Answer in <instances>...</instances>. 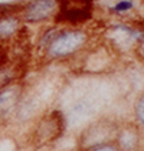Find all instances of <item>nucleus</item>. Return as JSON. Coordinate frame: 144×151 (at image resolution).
Returning a JSON list of instances; mask_svg holds the SVG:
<instances>
[{
    "instance_id": "nucleus-5",
    "label": "nucleus",
    "mask_w": 144,
    "mask_h": 151,
    "mask_svg": "<svg viewBox=\"0 0 144 151\" xmlns=\"http://www.w3.org/2000/svg\"><path fill=\"white\" fill-rule=\"evenodd\" d=\"M102 10L114 20L144 23V0H107Z\"/></svg>"
},
{
    "instance_id": "nucleus-3",
    "label": "nucleus",
    "mask_w": 144,
    "mask_h": 151,
    "mask_svg": "<svg viewBox=\"0 0 144 151\" xmlns=\"http://www.w3.org/2000/svg\"><path fill=\"white\" fill-rule=\"evenodd\" d=\"M59 9V0H26L19 6V16L23 24L42 26L55 23Z\"/></svg>"
},
{
    "instance_id": "nucleus-1",
    "label": "nucleus",
    "mask_w": 144,
    "mask_h": 151,
    "mask_svg": "<svg viewBox=\"0 0 144 151\" xmlns=\"http://www.w3.org/2000/svg\"><path fill=\"white\" fill-rule=\"evenodd\" d=\"M92 43V32L85 26H63L50 40L45 52L40 55L46 62L62 63L79 58Z\"/></svg>"
},
{
    "instance_id": "nucleus-4",
    "label": "nucleus",
    "mask_w": 144,
    "mask_h": 151,
    "mask_svg": "<svg viewBox=\"0 0 144 151\" xmlns=\"http://www.w3.org/2000/svg\"><path fill=\"white\" fill-rule=\"evenodd\" d=\"M66 128V118L59 109H52L37 118L33 125V141L39 145L55 142L62 137Z\"/></svg>"
},
{
    "instance_id": "nucleus-11",
    "label": "nucleus",
    "mask_w": 144,
    "mask_h": 151,
    "mask_svg": "<svg viewBox=\"0 0 144 151\" xmlns=\"http://www.w3.org/2000/svg\"><path fill=\"white\" fill-rule=\"evenodd\" d=\"M132 114H134V119L137 127L144 129V92L138 93L134 105H132Z\"/></svg>"
},
{
    "instance_id": "nucleus-9",
    "label": "nucleus",
    "mask_w": 144,
    "mask_h": 151,
    "mask_svg": "<svg viewBox=\"0 0 144 151\" xmlns=\"http://www.w3.org/2000/svg\"><path fill=\"white\" fill-rule=\"evenodd\" d=\"M114 142L120 147L121 151H140L141 139H140V131L137 125L125 124L117 127Z\"/></svg>"
},
{
    "instance_id": "nucleus-12",
    "label": "nucleus",
    "mask_w": 144,
    "mask_h": 151,
    "mask_svg": "<svg viewBox=\"0 0 144 151\" xmlns=\"http://www.w3.org/2000/svg\"><path fill=\"white\" fill-rule=\"evenodd\" d=\"M17 81V72L13 66H0V88H4Z\"/></svg>"
},
{
    "instance_id": "nucleus-6",
    "label": "nucleus",
    "mask_w": 144,
    "mask_h": 151,
    "mask_svg": "<svg viewBox=\"0 0 144 151\" xmlns=\"http://www.w3.org/2000/svg\"><path fill=\"white\" fill-rule=\"evenodd\" d=\"M23 92L24 86L19 81L0 88V128L14 119Z\"/></svg>"
},
{
    "instance_id": "nucleus-13",
    "label": "nucleus",
    "mask_w": 144,
    "mask_h": 151,
    "mask_svg": "<svg viewBox=\"0 0 144 151\" xmlns=\"http://www.w3.org/2000/svg\"><path fill=\"white\" fill-rule=\"evenodd\" d=\"M79 151H121V150L114 141H107V142H101V144L85 147V148H79Z\"/></svg>"
},
{
    "instance_id": "nucleus-14",
    "label": "nucleus",
    "mask_w": 144,
    "mask_h": 151,
    "mask_svg": "<svg viewBox=\"0 0 144 151\" xmlns=\"http://www.w3.org/2000/svg\"><path fill=\"white\" fill-rule=\"evenodd\" d=\"M134 53H135V56L140 59V60H143L144 62V39L135 46V49H134Z\"/></svg>"
},
{
    "instance_id": "nucleus-10",
    "label": "nucleus",
    "mask_w": 144,
    "mask_h": 151,
    "mask_svg": "<svg viewBox=\"0 0 144 151\" xmlns=\"http://www.w3.org/2000/svg\"><path fill=\"white\" fill-rule=\"evenodd\" d=\"M59 27H60V24H58V23L45 24V27L42 29V32L37 35V39H36V43H35V47L39 55H42L45 52V49L48 47L50 40L53 39V36L56 35V32L59 30Z\"/></svg>"
},
{
    "instance_id": "nucleus-7",
    "label": "nucleus",
    "mask_w": 144,
    "mask_h": 151,
    "mask_svg": "<svg viewBox=\"0 0 144 151\" xmlns=\"http://www.w3.org/2000/svg\"><path fill=\"white\" fill-rule=\"evenodd\" d=\"M115 131L117 125L108 119H98L95 122H91L79 134V148H85L107 141H114Z\"/></svg>"
},
{
    "instance_id": "nucleus-2",
    "label": "nucleus",
    "mask_w": 144,
    "mask_h": 151,
    "mask_svg": "<svg viewBox=\"0 0 144 151\" xmlns=\"http://www.w3.org/2000/svg\"><path fill=\"white\" fill-rule=\"evenodd\" d=\"M105 37L115 50H132L144 39V23L111 19L105 26Z\"/></svg>"
},
{
    "instance_id": "nucleus-8",
    "label": "nucleus",
    "mask_w": 144,
    "mask_h": 151,
    "mask_svg": "<svg viewBox=\"0 0 144 151\" xmlns=\"http://www.w3.org/2000/svg\"><path fill=\"white\" fill-rule=\"evenodd\" d=\"M24 24L19 16V9L0 13V43H9L19 37Z\"/></svg>"
}]
</instances>
